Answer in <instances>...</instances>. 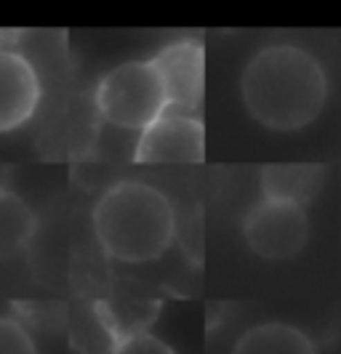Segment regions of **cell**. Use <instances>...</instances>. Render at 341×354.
I'll use <instances>...</instances> for the list:
<instances>
[{
  "label": "cell",
  "mask_w": 341,
  "mask_h": 354,
  "mask_svg": "<svg viewBox=\"0 0 341 354\" xmlns=\"http://www.w3.org/2000/svg\"><path fill=\"white\" fill-rule=\"evenodd\" d=\"M240 99L264 128L302 131L323 112L328 75L312 51L296 43H270L243 67Z\"/></svg>",
  "instance_id": "obj_1"
},
{
  "label": "cell",
  "mask_w": 341,
  "mask_h": 354,
  "mask_svg": "<svg viewBox=\"0 0 341 354\" xmlns=\"http://www.w3.org/2000/svg\"><path fill=\"white\" fill-rule=\"evenodd\" d=\"M91 230L99 248L120 264H149L168 253L176 237V211L158 187L123 178L96 200Z\"/></svg>",
  "instance_id": "obj_2"
},
{
  "label": "cell",
  "mask_w": 341,
  "mask_h": 354,
  "mask_svg": "<svg viewBox=\"0 0 341 354\" xmlns=\"http://www.w3.org/2000/svg\"><path fill=\"white\" fill-rule=\"evenodd\" d=\"M93 104L102 120L139 133L168 106V96L155 64L149 59H131L102 75Z\"/></svg>",
  "instance_id": "obj_3"
},
{
  "label": "cell",
  "mask_w": 341,
  "mask_h": 354,
  "mask_svg": "<svg viewBox=\"0 0 341 354\" xmlns=\"http://www.w3.org/2000/svg\"><path fill=\"white\" fill-rule=\"evenodd\" d=\"M243 240L246 245L267 259L286 261L293 259L309 240V216L306 208L291 200L259 195L243 216Z\"/></svg>",
  "instance_id": "obj_4"
},
{
  "label": "cell",
  "mask_w": 341,
  "mask_h": 354,
  "mask_svg": "<svg viewBox=\"0 0 341 354\" xmlns=\"http://www.w3.org/2000/svg\"><path fill=\"white\" fill-rule=\"evenodd\" d=\"M205 158V125L200 112L165 106L139 131L133 147L136 162H200Z\"/></svg>",
  "instance_id": "obj_5"
},
{
  "label": "cell",
  "mask_w": 341,
  "mask_h": 354,
  "mask_svg": "<svg viewBox=\"0 0 341 354\" xmlns=\"http://www.w3.org/2000/svg\"><path fill=\"white\" fill-rule=\"evenodd\" d=\"M160 75L168 106L200 112L205 91V48L195 37H179L165 43L149 56Z\"/></svg>",
  "instance_id": "obj_6"
},
{
  "label": "cell",
  "mask_w": 341,
  "mask_h": 354,
  "mask_svg": "<svg viewBox=\"0 0 341 354\" xmlns=\"http://www.w3.org/2000/svg\"><path fill=\"white\" fill-rule=\"evenodd\" d=\"M3 37L0 32V133H8L35 118L43 86L35 64Z\"/></svg>",
  "instance_id": "obj_7"
},
{
  "label": "cell",
  "mask_w": 341,
  "mask_h": 354,
  "mask_svg": "<svg viewBox=\"0 0 341 354\" xmlns=\"http://www.w3.org/2000/svg\"><path fill=\"white\" fill-rule=\"evenodd\" d=\"M325 168L315 162H280V165H267L261 168L259 189L264 197L275 200H291L299 205H309L320 187H323Z\"/></svg>",
  "instance_id": "obj_8"
},
{
  "label": "cell",
  "mask_w": 341,
  "mask_h": 354,
  "mask_svg": "<svg viewBox=\"0 0 341 354\" xmlns=\"http://www.w3.org/2000/svg\"><path fill=\"white\" fill-rule=\"evenodd\" d=\"M232 354H317L315 341L288 322H259L234 341Z\"/></svg>",
  "instance_id": "obj_9"
},
{
  "label": "cell",
  "mask_w": 341,
  "mask_h": 354,
  "mask_svg": "<svg viewBox=\"0 0 341 354\" xmlns=\"http://www.w3.org/2000/svg\"><path fill=\"white\" fill-rule=\"evenodd\" d=\"M37 234V216L14 189H0V261H11L30 248Z\"/></svg>",
  "instance_id": "obj_10"
},
{
  "label": "cell",
  "mask_w": 341,
  "mask_h": 354,
  "mask_svg": "<svg viewBox=\"0 0 341 354\" xmlns=\"http://www.w3.org/2000/svg\"><path fill=\"white\" fill-rule=\"evenodd\" d=\"M109 354H176L163 338L144 333V330H128L115 338Z\"/></svg>",
  "instance_id": "obj_11"
},
{
  "label": "cell",
  "mask_w": 341,
  "mask_h": 354,
  "mask_svg": "<svg viewBox=\"0 0 341 354\" xmlns=\"http://www.w3.org/2000/svg\"><path fill=\"white\" fill-rule=\"evenodd\" d=\"M0 354H40L33 333L14 317L0 315Z\"/></svg>",
  "instance_id": "obj_12"
},
{
  "label": "cell",
  "mask_w": 341,
  "mask_h": 354,
  "mask_svg": "<svg viewBox=\"0 0 341 354\" xmlns=\"http://www.w3.org/2000/svg\"><path fill=\"white\" fill-rule=\"evenodd\" d=\"M3 176H6V168H0V189H3V181H6Z\"/></svg>",
  "instance_id": "obj_13"
},
{
  "label": "cell",
  "mask_w": 341,
  "mask_h": 354,
  "mask_svg": "<svg viewBox=\"0 0 341 354\" xmlns=\"http://www.w3.org/2000/svg\"><path fill=\"white\" fill-rule=\"evenodd\" d=\"M339 64H341V35H339Z\"/></svg>",
  "instance_id": "obj_14"
}]
</instances>
